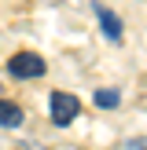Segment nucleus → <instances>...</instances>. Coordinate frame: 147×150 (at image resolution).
Instances as JSON below:
<instances>
[{
    "label": "nucleus",
    "mask_w": 147,
    "mask_h": 150,
    "mask_svg": "<svg viewBox=\"0 0 147 150\" xmlns=\"http://www.w3.org/2000/svg\"><path fill=\"white\" fill-rule=\"evenodd\" d=\"M44 70H48V62L37 51H15L7 59V73L15 81H37V77H44Z\"/></svg>",
    "instance_id": "obj_1"
},
{
    "label": "nucleus",
    "mask_w": 147,
    "mask_h": 150,
    "mask_svg": "<svg viewBox=\"0 0 147 150\" xmlns=\"http://www.w3.org/2000/svg\"><path fill=\"white\" fill-rule=\"evenodd\" d=\"M48 110H51V125L66 128V125H70L74 117L81 114V103H77V95H70V92H51Z\"/></svg>",
    "instance_id": "obj_2"
},
{
    "label": "nucleus",
    "mask_w": 147,
    "mask_h": 150,
    "mask_svg": "<svg viewBox=\"0 0 147 150\" xmlns=\"http://www.w3.org/2000/svg\"><path fill=\"white\" fill-rule=\"evenodd\" d=\"M92 11H96V18H99V26H103V33H107V40H110V44H121V18H118L110 7H103L99 0L92 4Z\"/></svg>",
    "instance_id": "obj_3"
},
{
    "label": "nucleus",
    "mask_w": 147,
    "mask_h": 150,
    "mask_svg": "<svg viewBox=\"0 0 147 150\" xmlns=\"http://www.w3.org/2000/svg\"><path fill=\"white\" fill-rule=\"evenodd\" d=\"M22 125V110L11 99H0V128H19Z\"/></svg>",
    "instance_id": "obj_4"
},
{
    "label": "nucleus",
    "mask_w": 147,
    "mask_h": 150,
    "mask_svg": "<svg viewBox=\"0 0 147 150\" xmlns=\"http://www.w3.org/2000/svg\"><path fill=\"white\" fill-rule=\"evenodd\" d=\"M118 103H121V92H118V88H99V92H96V106L99 110H114Z\"/></svg>",
    "instance_id": "obj_5"
},
{
    "label": "nucleus",
    "mask_w": 147,
    "mask_h": 150,
    "mask_svg": "<svg viewBox=\"0 0 147 150\" xmlns=\"http://www.w3.org/2000/svg\"><path fill=\"white\" fill-rule=\"evenodd\" d=\"M129 150H147V136H143V139H136V143H129Z\"/></svg>",
    "instance_id": "obj_6"
},
{
    "label": "nucleus",
    "mask_w": 147,
    "mask_h": 150,
    "mask_svg": "<svg viewBox=\"0 0 147 150\" xmlns=\"http://www.w3.org/2000/svg\"><path fill=\"white\" fill-rule=\"evenodd\" d=\"M140 106H143V110H147V95H143V99H140Z\"/></svg>",
    "instance_id": "obj_7"
}]
</instances>
